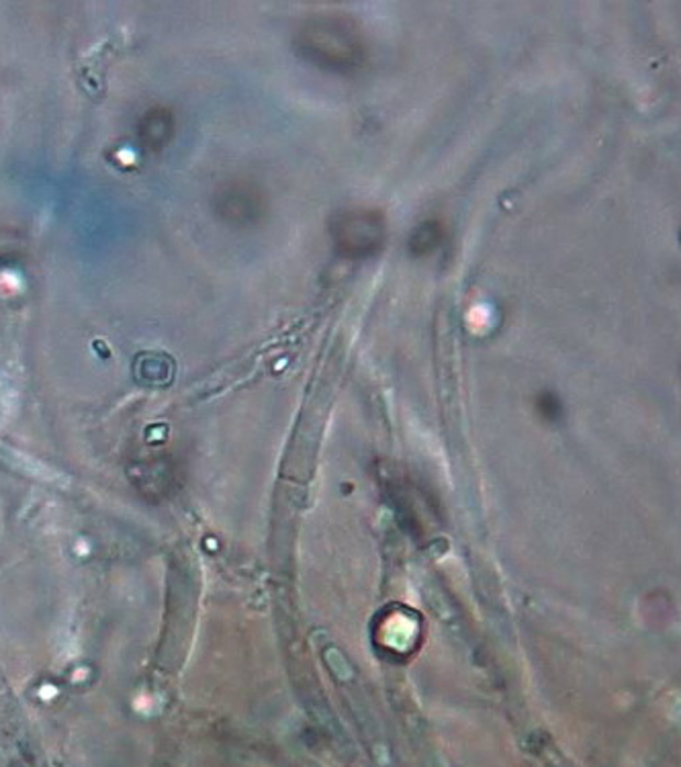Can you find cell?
I'll return each instance as SVG.
<instances>
[{"label": "cell", "instance_id": "6da1fadb", "mask_svg": "<svg viewBox=\"0 0 681 767\" xmlns=\"http://www.w3.org/2000/svg\"><path fill=\"white\" fill-rule=\"evenodd\" d=\"M297 47L314 66L349 75L366 60L363 33L349 16L319 15L309 19L297 37Z\"/></svg>", "mask_w": 681, "mask_h": 767}, {"label": "cell", "instance_id": "7a4b0ae2", "mask_svg": "<svg viewBox=\"0 0 681 767\" xmlns=\"http://www.w3.org/2000/svg\"><path fill=\"white\" fill-rule=\"evenodd\" d=\"M336 250L347 258L377 255L387 238V222L377 210H349L338 213L330 224Z\"/></svg>", "mask_w": 681, "mask_h": 767}, {"label": "cell", "instance_id": "3957f363", "mask_svg": "<svg viewBox=\"0 0 681 767\" xmlns=\"http://www.w3.org/2000/svg\"><path fill=\"white\" fill-rule=\"evenodd\" d=\"M440 241H442V226L439 222H425L409 238V252L416 256L428 255L434 248H439Z\"/></svg>", "mask_w": 681, "mask_h": 767}]
</instances>
